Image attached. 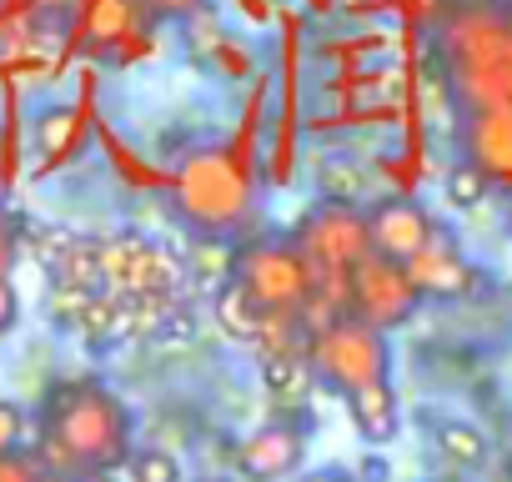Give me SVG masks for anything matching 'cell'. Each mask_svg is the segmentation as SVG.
Listing matches in <instances>:
<instances>
[{
  "label": "cell",
  "mask_w": 512,
  "mask_h": 482,
  "mask_svg": "<svg viewBox=\"0 0 512 482\" xmlns=\"http://www.w3.org/2000/svg\"><path fill=\"white\" fill-rule=\"evenodd\" d=\"M126 472H131V482H181V467L166 447H136Z\"/></svg>",
  "instance_id": "16"
},
{
  "label": "cell",
  "mask_w": 512,
  "mask_h": 482,
  "mask_svg": "<svg viewBox=\"0 0 512 482\" xmlns=\"http://www.w3.org/2000/svg\"><path fill=\"white\" fill-rule=\"evenodd\" d=\"M427 297L417 292L412 272L387 262V257H367L352 277H347V317L377 327V332H392V327H407L417 317Z\"/></svg>",
  "instance_id": "7"
},
{
  "label": "cell",
  "mask_w": 512,
  "mask_h": 482,
  "mask_svg": "<svg viewBox=\"0 0 512 482\" xmlns=\"http://www.w3.org/2000/svg\"><path fill=\"white\" fill-rule=\"evenodd\" d=\"M141 6H146L151 16H196L201 0H141Z\"/></svg>",
  "instance_id": "23"
},
{
  "label": "cell",
  "mask_w": 512,
  "mask_h": 482,
  "mask_svg": "<svg viewBox=\"0 0 512 482\" xmlns=\"http://www.w3.org/2000/svg\"><path fill=\"white\" fill-rule=\"evenodd\" d=\"M231 282L262 307L267 317H302L312 292H317V277L307 267V257L297 252L292 236H256V241H241L231 252Z\"/></svg>",
  "instance_id": "4"
},
{
  "label": "cell",
  "mask_w": 512,
  "mask_h": 482,
  "mask_svg": "<svg viewBox=\"0 0 512 482\" xmlns=\"http://www.w3.org/2000/svg\"><path fill=\"white\" fill-rule=\"evenodd\" d=\"M307 362H312L322 387L352 397L362 387L387 382L392 347H387V332H377V327H367L357 317H337V322H327V327H317L307 337Z\"/></svg>",
  "instance_id": "5"
},
{
  "label": "cell",
  "mask_w": 512,
  "mask_h": 482,
  "mask_svg": "<svg viewBox=\"0 0 512 482\" xmlns=\"http://www.w3.org/2000/svg\"><path fill=\"white\" fill-rule=\"evenodd\" d=\"M6 262H11V236H6V221H0V277H6Z\"/></svg>",
  "instance_id": "24"
},
{
  "label": "cell",
  "mask_w": 512,
  "mask_h": 482,
  "mask_svg": "<svg viewBox=\"0 0 512 482\" xmlns=\"http://www.w3.org/2000/svg\"><path fill=\"white\" fill-rule=\"evenodd\" d=\"M21 322V297L11 287V277H0V332H11Z\"/></svg>",
  "instance_id": "22"
},
{
  "label": "cell",
  "mask_w": 512,
  "mask_h": 482,
  "mask_svg": "<svg viewBox=\"0 0 512 482\" xmlns=\"http://www.w3.org/2000/svg\"><path fill=\"white\" fill-rule=\"evenodd\" d=\"M131 412L101 382H61L41 412V467L56 477H111L131 462Z\"/></svg>",
  "instance_id": "1"
},
{
  "label": "cell",
  "mask_w": 512,
  "mask_h": 482,
  "mask_svg": "<svg viewBox=\"0 0 512 482\" xmlns=\"http://www.w3.org/2000/svg\"><path fill=\"white\" fill-rule=\"evenodd\" d=\"M347 417L352 427L367 437V442H392L397 427H402V412H397V392L392 382H377V387H362L347 397Z\"/></svg>",
  "instance_id": "12"
},
{
  "label": "cell",
  "mask_w": 512,
  "mask_h": 482,
  "mask_svg": "<svg viewBox=\"0 0 512 482\" xmlns=\"http://www.w3.org/2000/svg\"><path fill=\"white\" fill-rule=\"evenodd\" d=\"M437 51L452 91L482 111L512 101V0H457L442 11Z\"/></svg>",
  "instance_id": "2"
},
{
  "label": "cell",
  "mask_w": 512,
  "mask_h": 482,
  "mask_svg": "<svg viewBox=\"0 0 512 482\" xmlns=\"http://www.w3.org/2000/svg\"><path fill=\"white\" fill-rule=\"evenodd\" d=\"M307 457V432L297 422H262L236 452V467L251 477V482H287Z\"/></svg>",
  "instance_id": "9"
},
{
  "label": "cell",
  "mask_w": 512,
  "mask_h": 482,
  "mask_svg": "<svg viewBox=\"0 0 512 482\" xmlns=\"http://www.w3.org/2000/svg\"><path fill=\"white\" fill-rule=\"evenodd\" d=\"M81 482H111V477H81Z\"/></svg>",
  "instance_id": "25"
},
{
  "label": "cell",
  "mask_w": 512,
  "mask_h": 482,
  "mask_svg": "<svg viewBox=\"0 0 512 482\" xmlns=\"http://www.w3.org/2000/svg\"><path fill=\"white\" fill-rule=\"evenodd\" d=\"M407 272H412V282H417L422 297H467V292L477 287V267L452 247L442 231H437V241H432V247H427Z\"/></svg>",
  "instance_id": "11"
},
{
  "label": "cell",
  "mask_w": 512,
  "mask_h": 482,
  "mask_svg": "<svg viewBox=\"0 0 512 482\" xmlns=\"http://www.w3.org/2000/svg\"><path fill=\"white\" fill-rule=\"evenodd\" d=\"M462 141H467V161L487 181H512V101L467 111Z\"/></svg>",
  "instance_id": "10"
},
{
  "label": "cell",
  "mask_w": 512,
  "mask_h": 482,
  "mask_svg": "<svg viewBox=\"0 0 512 482\" xmlns=\"http://www.w3.org/2000/svg\"><path fill=\"white\" fill-rule=\"evenodd\" d=\"M176 211L211 241L236 236L251 221V176L231 151H196L176 171Z\"/></svg>",
  "instance_id": "3"
},
{
  "label": "cell",
  "mask_w": 512,
  "mask_h": 482,
  "mask_svg": "<svg viewBox=\"0 0 512 482\" xmlns=\"http://www.w3.org/2000/svg\"><path fill=\"white\" fill-rule=\"evenodd\" d=\"M262 382H267V392H272L282 407H297V402L312 392L317 372H312L307 352H267V362H262Z\"/></svg>",
  "instance_id": "13"
},
{
  "label": "cell",
  "mask_w": 512,
  "mask_h": 482,
  "mask_svg": "<svg viewBox=\"0 0 512 482\" xmlns=\"http://www.w3.org/2000/svg\"><path fill=\"white\" fill-rule=\"evenodd\" d=\"M367 231H372V257H387L397 267H412L432 241H437V226L432 216L407 201V196H387L367 211Z\"/></svg>",
  "instance_id": "8"
},
{
  "label": "cell",
  "mask_w": 512,
  "mask_h": 482,
  "mask_svg": "<svg viewBox=\"0 0 512 482\" xmlns=\"http://www.w3.org/2000/svg\"><path fill=\"white\" fill-rule=\"evenodd\" d=\"M76 111H46V121H41V151L51 156V161H61L66 151H71V141H76Z\"/></svg>",
  "instance_id": "18"
},
{
  "label": "cell",
  "mask_w": 512,
  "mask_h": 482,
  "mask_svg": "<svg viewBox=\"0 0 512 482\" xmlns=\"http://www.w3.org/2000/svg\"><path fill=\"white\" fill-rule=\"evenodd\" d=\"M487 196V176L472 166V161H457L452 171H447V201L452 206H477Z\"/></svg>",
  "instance_id": "19"
},
{
  "label": "cell",
  "mask_w": 512,
  "mask_h": 482,
  "mask_svg": "<svg viewBox=\"0 0 512 482\" xmlns=\"http://www.w3.org/2000/svg\"><path fill=\"white\" fill-rule=\"evenodd\" d=\"M216 322H221L226 337H241V342H262V332H267V312L256 307L231 277H226V287L216 292Z\"/></svg>",
  "instance_id": "14"
},
{
  "label": "cell",
  "mask_w": 512,
  "mask_h": 482,
  "mask_svg": "<svg viewBox=\"0 0 512 482\" xmlns=\"http://www.w3.org/2000/svg\"><path fill=\"white\" fill-rule=\"evenodd\" d=\"M437 447H442V457L457 462V467H482V462H487V437H482L472 422H442V427H437Z\"/></svg>",
  "instance_id": "15"
},
{
  "label": "cell",
  "mask_w": 512,
  "mask_h": 482,
  "mask_svg": "<svg viewBox=\"0 0 512 482\" xmlns=\"http://www.w3.org/2000/svg\"><path fill=\"white\" fill-rule=\"evenodd\" d=\"M0 482H46V467L31 452H6L0 457Z\"/></svg>",
  "instance_id": "20"
},
{
  "label": "cell",
  "mask_w": 512,
  "mask_h": 482,
  "mask_svg": "<svg viewBox=\"0 0 512 482\" xmlns=\"http://www.w3.org/2000/svg\"><path fill=\"white\" fill-rule=\"evenodd\" d=\"M292 241H297V252L307 257V267L322 287H347V277L372 257L367 211H357L347 201H317L297 221Z\"/></svg>",
  "instance_id": "6"
},
{
  "label": "cell",
  "mask_w": 512,
  "mask_h": 482,
  "mask_svg": "<svg viewBox=\"0 0 512 482\" xmlns=\"http://www.w3.org/2000/svg\"><path fill=\"white\" fill-rule=\"evenodd\" d=\"M136 21V0H96V11H91V36L96 41H116L126 36Z\"/></svg>",
  "instance_id": "17"
},
{
  "label": "cell",
  "mask_w": 512,
  "mask_h": 482,
  "mask_svg": "<svg viewBox=\"0 0 512 482\" xmlns=\"http://www.w3.org/2000/svg\"><path fill=\"white\" fill-rule=\"evenodd\" d=\"M21 432H26V412L16 402H0V457L21 452Z\"/></svg>",
  "instance_id": "21"
}]
</instances>
